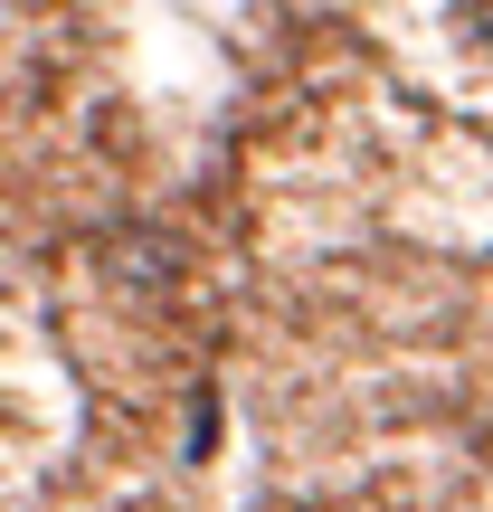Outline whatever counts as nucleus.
I'll use <instances>...</instances> for the list:
<instances>
[{"mask_svg":"<svg viewBox=\"0 0 493 512\" xmlns=\"http://www.w3.org/2000/svg\"><path fill=\"white\" fill-rule=\"evenodd\" d=\"M465 19H475V38L493 48V0H465Z\"/></svg>","mask_w":493,"mask_h":512,"instance_id":"obj_1","label":"nucleus"}]
</instances>
